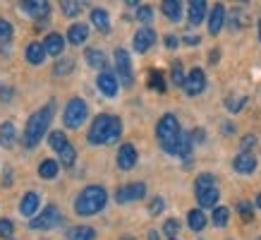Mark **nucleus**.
<instances>
[{
	"label": "nucleus",
	"instance_id": "obj_14",
	"mask_svg": "<svg viewBox=\"0 0 261 240\" xmlns=\"http://www.w3.org/2000/svg\"><path fill=\"white\" fill-rule=\"evenodd\" d=\"M137 159H139V154H137V147L135 144H120L118 149V156H115V163H118L120 171H132L137 166Z\"/></svg>",
	"mask_w": 261,
	"mask_h": 240
},
{
	"label": "nucleus",
	"instance_id": "obj_47",
	"mask_svg": "<svg viewBox=\"0 0 261 240\" xmlns=\"http://www.w3.org/2000/svg\"><path fill=\"white\" fill-rule=\"evenodd\" d=\"M190 135H192V142L194 144H204L206 142V130L204 128H194Z\"/></svg>",
	"mask_w": 261,
	"mask_h": 240
},
{
	"label": "nucleus",
	"instance_id": "obj_9",
	"mask_svg": "<svg viewBox=\"0 0 261 240\" xmlns=\"http://www.w3.org/2000/svg\"><path fill=\"white\" fill-rule=\"evenodd\" d=\"M146 197V183L137 180V183H127L120 185L115 190V202L118 204H129V202H139Z\"/></svg>",
	"mask_w": 261,
	"mask_h": 240
},
{
	"label": "nucleus",
	"instance_id": "obj_6",
	"mask_svg": "<svg viewBox=\"0 0 261 240\" xmlns=\"http://www.w3.org/2000/svg\"><path fill=\"white\" fill-rule=\"evenodd\" d=\"M60 224H63V211L56 204H48V207H43L41 214H36L29 221V228L32 231H50V228H58Z\"/></svg>",
	"mask_w": 261,
	"mask_h": 240
},
{
	"label": "nucleus",
	"instance_id": "obj_55",
	"mask_svg": "<svg viewBox=\"0 0 261 240\" xmlns=\"http://www.w3.org/2000/svg\"><path fill=\"white\" fill-rule=\"evenodd\" d=\"M254 207H256V209H261V192H259V195H256V200H254Z\"/></svg>",
	"mask_w": 261,
	"mask_h": 240
},
{
	"label": "nucleus",
	"instance_id": "obj_29",
	"mask_svg": "<svg viewBox=\"0 0 261 240\" xmlns=\"http://www.w3.org/2000/svg\"><path fill=\"white\" fill-rule=\"evenodd\" d=\"M48 144H50V149L63 152L65 147L70 144V139H67V135H65L63 130H50V135H48Z\"/></svg>",
	"mask_w": 261,
	"mask_h": 240
},
{
	"label": "nucleus",
	"instance_id": "obj_24",
	"mask_svg": "<svg viewBox=\"0 0 261 240\" xmlns=\"http://www.w3.org/2000/svg\"><path fill=\"white\" fill-rule=\"evenodd\" d=\"M187 226H190L194 233H201L208 226V216L204 214V209H190L187 211Z\"/></svg>",
	"mask_w": 261,
	"mask_h": 240
},
{
	"label": "nucleus",
	"instance_id": "obj_45",
	"mask_svg": "<svg viewBox=\"0 0 261 240\" xmlns=\"http://www.w3.org/2000/svg\"><path fill=\"white\" fill-rule=\"evenodd\" d=\"M163 209H166V200H163V197H153V200L149 202V214L151 216L163 214Z\"/></svg>",
	"mask_w": 261,
	"mask_h": 240
},
{
	"label": "nucleus",
	"instance_id": "obj_30",
	"mask_svg": "<svg viewBox=\"0 0 261 240\" xmlns=\"http://www.w3.org/2000/svg\"><path fill=\"white\" fill-rule=\"evenodd\" d=\"M12 36H15V29H12V24L5 19V17H0V51H3V46H5V51H8L10 41H12Z\"/></svg>",
	"mask_w": 261,
	"mask_h": 240
},
{
	"label": "nucleus",
	"instance_id": "obj_5",
	"mask_svg": "<svg viewBox=\"0 0 261 240\" xmlns=\"http://www.w3.org/2000/svg\"><path fill=\"white\" fill-rule=\"evenodd\" d=\"M182 135V128H180V120L175 113H163L156 123V139H159L161 147L175 142L177 137Z\"/></svg>",
	"mask_w": 261,
	"mask_h": 240
},
{
	"label": "nucleus",
	"instance_id": "obj_40",
	"mask_svg": "<svg viewBox=\"0 0 261 240\" xmlns=\"http://www.w3.org/2000/svg\"><path fill=\"white\" fill-rule=\"evenodd\" d=\"M247 106V96H228L225 99V108L230 113H240Z\"/></svg>",
	"mask_w": 261,
	"mask_h": 240
},
{
	"label": "nucleus",
	"instance_id": "obj_8",
	"mask_svg": "<svg viewBox=\"0 0 261 240\" xmlns=\"http://www.w3.org/2000/svg\"><path fill=\"white\" fill-rule=\"evenodd\" d=\"M19 10L27 12L29 17H34L36 27H48V19H50V3L46 0H22L19 3Z\"/></svg>",
	"mask_w": 261,
	"mask_h": 240
},
{
	"label": "nucleus",
	"instance_id": "obj_57",
	"mask_svg": "<svg viewBox=\"0 0 261 240\" xmlns=\"http://www.w3.org/2000/svg\"><path fill=\"white\" fill-rule=\"evenodd\" d=\"M120 240H137V238H132V235H125V238H120Z\"/></svg>",
	"mask_w": 261,
	"mask_h": 240
},
{
	"label": "nucleus",
	"instance_id": "obj_22",
	"mask_svg": "<svg viewBox=\"0 0 261 240\" xmlns=\"http://www.w3.org/2000/svg\"><path fill=\"white\" fill-rule=\"evenodd\" d=\"M84 60H87V65L94 67V70L106 72V67H108V58H106V53H103L101 48H87V51H84Z\"/></svg>",
	"mask_w": 261,
	"mask_h": 240
},
{
	"label": "nucleus",
	"instance_id": "obj_36",
	"mask_svg": "<svg viewBox=\"0 0 261 240\" xmlns=\"http://www.w3.org/2000/svg\"><path fill=\"white\" fill-rule=\"evenodd\" d=\"M185 80H187V72H185L180 60H175L170 65V82H173L175 87H185Z\"/></svg>",
	"mask_w": 261,
	"mask_h": 240
},
{
	"label": "nucleus",
	"instance_id": "obj_10",
	"mask_svg": "<svg viewBox=\"0 0 261 240\" xmlns=\"http://www.w3.org/2000/svg\"><path fill=\"white\" fill-rule=\"evenodd\" d=\"M166 154L175 156V159H190L192 156V149H194V142H192V135L190 132H182L175 142L166 144V147H161Z\"/></svg>",
	"mask_w": 261,
	"mask_h": 240
},
{
	"label": "nucleus",
	"instance_id": "obj_11",
	"mask_svg": "<svg viewBox=\"0 0 261 240\" xmlns=\"http://www.w3.org/2000/svg\"><path fill=\"white\" fill-rule=\"evenodd\" d=\"M185 94L187 96H199V94H204V89H206V72L201 70V67H192L190 72H187V80H185Z\"/></svg>",
	"mask_w": 261,
	"mask_h": 240
},
{
	"label": "nucleus",
	"instance_id": "obj_41",
	"mask_svg": "<svg viewBox=\"0 0 261 240\" xmlns=\"http://www.w3.org/2000/svg\"><path fill=\"white\" fill-rule=\"evenodd\" d=\"M137 22H142V27H151V22H153V8L142 5V8L137 10Z\"/></svg>",
	"mask_w": 261,
	"mask_h": 240
},
{
	"label": "nucleus",
	"instance_id": "obj_7",
	"mask_svg": "<svg viewBox=\"0 0 261 240\" xmlns=\"http://www.w3.org/2000/svg\"><path fill=\"white\" fill-rule=\"evenodd\" d=\"M115 75L122 87H132L135 84V72H132V58L127 48H115Z\"/></svg>",
	"mask_w": 261,
	"mask_h": 240
},
{
	"label": "nucleus",
	"instance_id": "obj_3",
	"mask_svg": "<svg viewBox=\"0 0 261 240\" xmlns=\"http://www.w3.org/2000/svg\"><path fill=\"white\" fill-rule=\"evenodd\" d=\"M108 204V190L103 185H87L74 197V214L77 216H96Z\"/></svg>",
	"mask_w": 261,
	"mask_h": 240
},
{
	"label": "nucleus",
	"instance_id": "obj_44",
	"mask_svg": "<svg viewBox=\"0 0 261 240\" xmlns=\"http://www.w3.org/2000/svg\"><path fill=\"white\" fill-rule=\"evenodd\" d=\"M12 233H15V224L10 219H0V238L12 240Z\"/></svg>",
	"mask_w": 261,
	"mask_h": 240
},
{
	"label": "nucleus",
	"instance_id": "obj_4",
	"mask_svg": "<svg viewBox=\"0 0 261 240\" xmlns=\"http://www.w3.org/2000/svg\"><path fill=\"white\" fill-rule=\"evenodd\" d=\"M89 118V106L84 99H80V96H72L70 101H67V106H65L63 111V123L67 130H80L84 123H87Z\"/></svg>",
	"mask_w": 261,
	"mask_h": 240
},
{
	"label": "nucleus",
	"instance_id": "obj_26",
	"mask_svg": "<svg viewBox=\"0 0 261 240\" xmlns=\"http://www.w3.org/2000/svg\"><path fill=\"white\" fill-rule=\"evenodd\" d=\"M17 144V128L12 120H5L3 125H0V147H5V149H10V147H15Z\"/></svg>",
	"mask_w": 261,
	"mask_h": 240
},
{
	"label": "nucleus",
	"instance_id": "obj_51",
	"mask_svg": "<svg viewBox=\"0 0 261 240\" xmlns=\"http://www.w3.org/2000/svg\"><path fill=\"white\" fill-rule=\"evenodd\" d=\"M3 185H5V187L12 185V168L10 166H5V180H3Z\"/></svg>",
	"mask_w": 261,
	"mask_h": 240
},
{
	"label": "nucleus",
	"instance_id": "obj_46",
	"mask_svg": "<svg viewBox=\"0 0 261 240\" xmlns=\"http://www.w3.org/2000/svg\"><path fill=\"white\" fill-rule=\"evenodd\" d=\"M256 147V135H245L242 137V142H240V152H247V154H252V149Z\"/></svg>",
	"mask_w": 261,
	"mask_h": 240
},
{
	"label": "nucleus",
	"instance_id": "obj_52",
	"mask_svg": "<svg viewBox=\"0 0 261 240\" xmlns=\"http://www.w3.org/2000/svg\"><path fill=\"white\" fill-rule=\"evenodd\" d=\"M0 96H3V101H12V99H10V96H12V89L3 87V89H0Z\"/></svg>",
	"mask_w": 261,
	"mask_h": 240
},
{
	"label": "nucleus",
	"instance_id": "obj_48",
	"mask_svg": "<svg viewBox=\"0 0 261 240\" xmlns=\"http://www.w3.org/2000/svg\"><path fill=\"white\" fill-rule=\"evenodd\" d=\"M163 43H166V48H170V51H173V48L180 46V39H177L175 34H166V36H163Z\"/></svg>",
	"mask_w": 261,
	"mask_h": 240
},
{
	"label": "nucleus",
	"instance_id": "obj_19",
	"mask_svg": "<svg viewBox=\"0 0 261 240\" xmlns=\"http://www.w3.org/2000/svg\"><path fill=\"white\" fill-rule=\"evenodd\" d=\"M206 17H208V5H206V0H192L190 8H187V22H190L192 27H199Z\"/></svg>",
	"mask_w": 261,
	"mask_h": 240
},
{
	"label": "nucleus",
	"instance_id": "obj_31",
	"mask_svg": "<svg viewBox=\"0 0 261 240\" xmlns=\"http://www.w3.org/2000/svg\"><path fill=\"white\" fill-rule=\"evenodd\" d=\"M58 156H60V159H58V163H60L63 168H72L74 163H77V149H74L72 144H67L63 152H58Z\"/></svg>",
	"mask_w": 261,
	"mask_h": 240
},
{
	"label": "nucleus",
	"instance_id": "obj_1",
	"mask_svg": "<svg viewBox=\"0 0 261 240\" xmlns=\"http://www.w3.org/2000/svg\"><path fill=\"white\" fill-rule=\"evenodd\" d=\"M53 115H56V101H48L46 106H41L39 111H34L32 115L27 118V125H24V132H22V144L27 149L39 147L41 139L46 135H50Z\"/></svg>",
	"mask_w": 261,
	"mask_h": 240
},
{
	"label": "nucleus",
	"instance_id": "obj_54",
	"mask_svg": "<svg viewBox=\"0 0 261 240\" xmlns=\"http://www.w3.org/2000/svg\"><path fill=\"white\" fill-rule=\"evenodd\" d=\"M146 240H161V233H159V231H149Z\"/></svg>",
	"mask_w": 261,
	"mask_h": 240
},
{
	"label": "nucleus",
	"instance_id": "obj_15",
	"mask_svg": "<svg viewBox=\"0 0 261 240\" xmlns=\"http://www.w3.org/2000/svg\"><path fill=\"white\" fill-rule=\"evenodd\" d=\"M225 22H228V12H225V8H223L221 3L208 10V17H206V27H208V34H211V36L221 34V29L225 27Z\"/></svg>",
	"mask_w": 261,
	"mask_h": 240
},
{
	"label": "nucleus",
	"instance_id": "obj_33",
	"mask_svg": "<svg viewBox=\"0 0 261 240\" xmlns=\"http://www.w3.org/2000/svg\"><path fill=\"white\" fill-rule=\"evenodd\" d=\"M96 238V231L91 226H77L67 233V240H94Z\"/></svg>",
	"mask_w": 261,
	"mask_h": 240
},
{
	"label": "nucleus",
	"instance_id": "obj_43",
	"mask_svg": "<svg viewBox=\"0 0 261 240\" xmlns=\"http://www.w3.org/2000/svg\"><path fill=\"white\" fill-rule=\"evenodd\" d=\"M238 214L242 221H252L254 219V207H252V202H245V200H240L238 202Z\"/></svg>",
	"mask_w": 261,
	"mask_h": 240
},
{
	"label": "nucleus",
	"instance_id": "obj_17",
	"mask_svg": "<svg viewBox=\"0 0 261 240\" xmlns=\"http://www.w3.org/2000/svg\"><path fill=\"white\" fill-rule=\"evenodd\" d=\"M39 207H41V197H39V192H24L22 195V200H19V214L27 216L29 221H32L34 216L39 214Z\"/></svg>",
	"mask_w": 261,
	"mask_h": 240
},
{
	"label": "nucleus",
	"instance_id": "obj_42",
	"mask_svg": "<svg viewBox=\"0 0 261 240\" xmlns=\"http://www.w3.org/2000/svg\"><path fill=\"white\" fill-rule=\"evenodd\" d=\"M245 19H247V15L242 12V10H232V12H230V19H228L230 29H242V27L247 24Z\"/></svg>",
	"mask_w": 261,
	"mask_h": 240
},
{
	"label": "nucleus",
	"instance_id": "obj_23",
	"mask_svg": "<svg viewBox=\"0 0 261 240\" xmlns=\"http://www.w3.org/2000/svg\"><path fill=\"white\" fill-rule=\"evenodd\" d=\"M89 19H91V24H94V27L101 34H108V32H111V15H108V10L94 8V10H91V15H89Z\"/></svg>",
	"mask_w": 261,
	"mask_h": 240
},
{
	"label": "nucleus",
	"instance_id": "obj_27",
	"mask_svg": "<svg viewBox=\"0 0 261 240\" xmlns=\"http://www.w3.org/2000/svg\"><path fill=\"white\" fill-rule=\"evenodd\" d=\"M161 12H163V17H168L170 22H180L182 19V3L180 0H166V3H161Z\"/></svg>",
	"mask_w": 261,
	"mask_h": 240
},
{
	"label": "nucleus",
	"instance_id": "obj_12",
	"mask_svg": "<svg viewBox=\"0 0 261 240\" xmlns=\"http://www.w3.org/2000/svg\"><path fill=\"white\" fill-rule=\"evenodd\" d=\"M96 87L101 91L103 96H108V99H115L120 91V80L118 75H113V72H98V77H96Z\"/></svg>",
	"mask_w": 261,
	"mask_h": 240
},
{
	"label": "nucleus",
	"instance_id": "obj_53",
	"mask_svg": "<svg viewBox=\"0 0 261 240\" xmlns=\"http://www.w3.org/2000/svg\"><path fill=\"white\" fill-rule=\"evenodd\" d=\"M235 132V125L232 123H223V135H232Z\"/></svg>",
	"mask_w": 261,
	"mask_h": 240
},
{
	"label": "nucleus",
	"instance_id": "obj_37",
	"mask_svg": "<svg viewBox=\"0 0 261 240\" xmlns=\"http://www.w3.org/2000/svg\"><path fill=\"white\" fill-rule=\"evenodd\" d=\"M60 10H63L65 17H80L82 10H84V3H77V0H65V3H60Z\"/></svg>",
	"mask_w": 261,
	"mask_h": 240
},
{
	"label": "nucleus",
	"instance_id": "obj_34",
	"mask_svg": "<svg viewBox=\"0 0 261 240\" xmlns=\"http://www.w3.org/2000/svg\"><path fill=\"white\" fill-rule=\"evenodd\" d=\"M149 87L153 89V91H161V94H163V91L168 89L166 75H163L161 70H151V72H149Z\"/></svg>",
	"mask_w": 261,
	"mask_h": 240
},
{
	"label": "nucleus",
	"instance_id": "obj_56",
	"mask_svg": "<svg viewBox=\"0 0 261 240\" xmlns=\"http://www.w3.org/2000/svg\"><path fill=\"white\" fill-rule=\"evenodd\" d=\"M256 36H259V41H261V17H259V22H256Z\"/></svg>",
	"mask_w": 261,
	"mask_h": 240
},
{
	"label": "nucleus",
	"instance_id": "obj_16",
	"mask_svg": "<svg viewBox=\"0 0 261 240\" xmlns=\"http://www.w3.org/2000/svg\"><path fill=\"white\" fill-rule=\"evenodd\" d=\"M259 166V159L254 154H247V152H240L235 159H232V171L240 173V176H252L254 171Z\"/></svg>",
	"mask_w": 261,
	"mask_h": 240
},
{
	"label": "nucleus",
	"instance_id": "obj_21",
	"mask_svg": "<svg viewBox=\"0 0 261 240\" xmlns=\"http://www.w3.org/2000/svg\"><path fill=\"white\" fill-rule=\"evenodd\" d=\"M65 39H67V43H72V46H82V43L89 39V24L87 22H72Z\"/></svg>",
	"mask_w": 261,
	"mask_h": 240
},
{
	"label": "nucleus",
	"instance_id": "obj_58",
	"mask_svg": "<svg viewBox=\"0 0 261 240\" xmlns=\"http://www.w3.org/2000/svg\"><path fill=\"white\" fill-rule=\"evenodd\" d=\"M256 240H261V235H259V238H256Z\"/></svg>",
	"mask_w": 261,
	"mask_h": 240
},
{
	"label": "nucleus",
	"instance_id": "obj_28",
	"mask_svg": "<svg viewBox=\"0 0 261 240\" xmlns=\"http://www.w3.org/2000/svg\"><path fill=\"white\" fill-rule=\"evenodd\" d=\"M58 173H60V163H58L56 159H43L39 163V176L43 178V180H53Z\"/></svg>",
	"mask_w": 261,
	"mask_h": 240
},
{
	"label": "nucleus",
	"instance_id": "obj_18",
	"mask_svg": "<svg viewBox=\"0 0 261 240\" xmlns=\"http://www.w3.org/2000/svg\"><path fill=\"white\" fill-rule=\"evenodd\" d=\"M41 43H43V48H46L48 56L63 58V51H65V43H67V39H65L60 32H50V34H46V39L41 41Z\"/></svg>",
	"mask_w": 261,
	"mask_h": 240
},
{
	"label": "nucleus",
	"instance_id": "obj_2",
	"mask_svg": "<svg viewBox=\"0 0 261 240\" xmlns=\"http://www.w3.org/2000/svg\"><path fill=\"white\" fill-rule=\"evenodd\" d=\"M122 137V120L113 113H98L87 132V142L91 147H106V144H115Z\"/></svg>",
	"mask_w": 261,
	"mask_h": 240
},
{
	"label": "nucleus",
	"instance_id": "obj_38",
	"mask_svg": "<svg viewBox=\"0 0 261 240\" xmlns=\"http://www.w3.org/2000/svg\"><path fill=\"white\" fill-rule=\"evenodd\" d=\"M180 228H182V224L177 221V219H166V221H163V228H161V233H163V235H168V240H173V238H177Z\"/></svg>",
	"mask_w": 261,
	"mask_h": 240
},
{
	"label": "nucleus",
	"instance_id": "obj_50",
	"mask_svg": "<svg viewBox=\"0 0 261 240\" xmlns=\"http://www.w3.org/2000/svg\"><path fill=\"white\" fill-rule=\"evenodd\" d=\"M199 36H185V39H182V43H185V46H199Z\"/></svg>",
	"mask_w": 261,
	"mask_h": 240
},
{
	"label": "nucleus",
	"instance_id": "obj_32",
	"mask_svg": "<svg viewBox=\"0 0 261 240\" xmlns=\"http://www.w3.org/2000/svg\"><path fill=\"white\" fill-rule=\"evenodd\" d=\"M228 221H230V209L228 207H216V209H211V224H214L216 228L228 226Z\"/></svg>",
	"mask_w": 261,
	"mask_h": 240
},
{
	"label": "nucleus",
	"instance_id": "obj_20",
	"mask_svg": "<svg viewBox=\"0 0 261 240\" xmlns=\"http://www.w3.org/2000/svg\"><path fill=\"white\" fill-rule=\"evenodd\" d=\"M194 195H197L199 209H216L218 207V200H221V190H218V185H216V187L199 190V192H194Z\"/></svg>",
	"mask_w": 261,
	"mask_h": 240
},
{
	"label": "nucleus",
	"instance_id": "obj_39",
	"mask_svg": "<svg viewBox=\"0 0 261 240\" xmlns=\"http://www.w3.org/2000/svg\"><path fill=\"white\" fill-rule=\"evenodd\" d=\"M206 187H216V176L214 173H199L194 180V192L206 190Z\"/></svg>",
	"mask_w": 261,
	"mask_h": 240
},
{
	"label": "nucleus",
	"instance_id": "obj_25",
	"mask_svg": "<svg viewBox=\"0 0 261 240\" xmlns=\"http://www.w3.org/2000/svg\"><path fill=\"white\" fill-rule=\"evenodd\" d=\"M46 48H43V43L41 41H32L29 46H27V51H24V58L29 60V65H41L43 60H46Z\"/></svg>",
	"mask_w": 261,
	"mask_h": 240
},
{
	"label": "nucleus",
	"instance_id": "obj_60",
	"mask_svg": "<svg viewBox=\"0 0 261 240\" xmlns=\"http://www.w3.org/2000/svg\"><path fill=\"white\" fill-rule=\"evenodd\" d=\"M0 89H3V87H0Z\"/></svg>",
	"mask_w": 261,
	"mask_h": 240
},
{
	"label": "nucleus",
	"instance_id": "obj_49",
	"mask_svg": "<svg viewBox=\"0 0 261 240\" xmlns=\"http://www.w3.org/2000/svg\"><path fill=\"white\" fill-rule=\"evenodd\" d=\"M218 60H221V51H218V48H214V51L208 53V63H211V65H216V63H218Z\"/></svg>",
	"mask_w": 261,
	"mask_h": 240
},
{
	"label": "nucleus",
	"instance_id": "obj_35",
	"mask_svg": "<svg viewBox=\"0 0 261 240\" xmlns=\"http://www.w3.org/2000/svg\"><path fill=\"white\" fill-rule=\"evenodd\" d=\"M72 70H74V58H60L53 65V75L56 77H67Z\"/></svg>",
	"mask_w": 261,
	"mask_h": 240
},
{
	"label": "nucleus",
	"instance_id": "obj_59",
	"mask_svg": "<svg viewBox=\"0 0 261 240\" xmlns=\"http://www.w3.org/2000/svg\"><path fill=\"white\" fill-rule=\"evenodd\" d=\"M173 240H177V238H173Z\"/></svg>",
	"mask_w": 261,
	"mask_h": 240
},
{
	"label": "nucleus",
	"instance_id": "obj_13",
	"mask_svg": "<svg viewBox=\"0 0 261 240\" xmlns=\"http://www.w3.org/2000/svg\"><path fill=\"white\" fill-rule=\"evenodd\" d=\"M156 32L151 29V27H142V29H137L135 36H132V48H135L137 53H146V51H151L153 48V43H156Z\"/></svg>",
	"mask_w": 261,
	"mask_h": 240
}]
</instances>
